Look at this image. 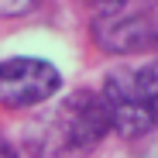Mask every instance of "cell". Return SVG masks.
Returning <instances> with one entry per match:
<instances>
[{"instance_id": "1", "label": "cell", "mask_w": 158, "mask_h": 158, "mask_svg": "<svg viewBox=\"0 0 158 158\" xmlns=\"http://www.w3.org/2000/svg\"><path fill=\"white\" fill-rule=\"evenodd\" d=\"M110 131L103 100L93 89H76L59 107L28 124L24 144L35 158H79L93 151Z\"/></svg>"}, {"instance_id": "5", "label": "cell", "mask_w": 158, "mask_h": 158, "mask_svg": "<svg viewBox=\"0 0 158 158\" xmlns=\"http://www.w3.org/2000/svg\"><path fill=\"white\" fill-rule=\"evenodd\" d=\"M38 4H41V0H0V17H4V21L24 17V14H31Z\"/></svg>"}, {"instance_id": "3", "label": "cell", "mask_w": 158, "mask_h": 158, "mask_svg": "<svg viewBox=\"0 0 158 158\" xmlns=\"http://www.w3.org/2000/svg\"><path fill=\"white\" fill-rule=\"evenodd\" d=\"M62 89V72L48 59L38 55H14L0 62V107L28 110L41 107Z\"/></svg>"}, {"instance_id": "2", "label": "cell", "mask_w": 158, "mask_h": 158, "mask_svg": "<svg viewBox=\"0 0 158 158\" xmlns=\"http://www.w3.org/2000/svg\"><path fill=\"white\" fill-rule=\"evenodd\" d=\"M158 79H155V65H141V69H117L103 79V110H107L110 131L124 141H138L155 127V96H158Z\"/></svg>"}, {"instance_id": "4", "label": "cell", "mask_w": 158, "mask_h": 158, "mask_svg": "<svg viewBox=\"0 0 158 158\" xmlns=\"http://www.w3.org/2000/svg\"><path fill=\"white\" fill-rule=\"evenodd\" d=\"M93 45L107 55H141L155 45V21L144 10L114 7L93 17Z\"/></svg>"}, {"instance_id": "7", "label": "cell", "mask_w": 158, "mask_h": 158, "mask_svg": "<svg viewBox=\"0 0 158 158\" xmlns=\"http://www.w3.org/2000/svg\"><path fill=\"white\" fill-rule=\"evenodd\" d=\"M0 158H17V148H14L4 134H0Z\"/></svg>"}, {"instance_id": "6", "label": "cell", "mask_w": 158, "mask_h": 158, "mask_svg": "<svg viewBox=\"0 0 158 158\" xmlns=\"http://www.w3.org/2000/svg\"><path fill=\"white\" fill-rule=\"evenodd\" d=\"M89 4L96 7V14H103V10H114V7H124L127 0H89Z\"/></svg>"}]
</instances>
